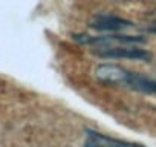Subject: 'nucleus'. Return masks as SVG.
<instances>
[{
    "mask_svg": "<svg viewBox=\"0 0 156 147\" xmlns=\"http://www.w3.org/2000/svg\"><path fill=\"white\" fill-rule=\"evenodd\" d=\"M83 147H98V145H97V144H94L92 141L86 139V141H84V144H83Z\"/></svg>",
    "mask_w": 156,
    "mask_h": 147,
    "instance_id": "nucleus-7",
    "label": "nucleus"
},
{
    "mask_svg": "<svg viewBox=\"0 0 156 147\" xmlns=\"http://www.w3.org/2000/svg\"><path fill=\"white\" fill-rule=\"evenodd\" d=\"M97 80L109 86H122L142 94L156 95V78H150L144 74L126 69L119 64L101 63L94 70Z\"/></svg>",
    "mask_w": 156,
    "mask_h": 147,
    "instance_id": "nucleus-1",
    "label": "nucleus"
},
{
    "mask_svg": "<svg viewBox=\"0 0 156 147\" xmlns=\"http://www.w3.org/2000/svg\"><path fill=\"white\" fill-rule=\"evenodd\" d=\"M116 2H129V0H116Z\"/></svg>",
    "mask_w": 156,
    "mask_h": 147,
    "instance_id": "nucleus-8",
    "label": "nucleus"
},
{
    "mask_svg": "<svg viewBox=\"0 0 156 147\" xmlns=\"http://www.w3.org/2000/svg\"><path fill=\"white\" fill-rule=\"evenodd\" d=\"M98 58H110V60H133V61H145L150 63L153 60V54L148 49H142L139 46H112V48H97L92 51Z\"/></svg>",
    "mask_w": 156,
    "mask_h": 147,
    "instance_id": "nucleus-3",
    "label": "nucleus"
},
{
    "mask_svg": "<svg viewBox=\"0 0 156 147\" xmlns=\"http://www.w3.org/2000/svg\"><path fill=\"white\" fill-rule=\"evenodd\" d=\"M86 139L92 141L98 147H147L141 142H133V141H126L119 138H113L110 135L101 133L94 129H86Z\"/></svg>",
    "mask_w": 156,
    "mask_h": 147,
    "instance_id": "nucleus-5",
    "label": "nucleus"
},
{
    "mask_svg": "<svg viewBox=\"0 0 156 147\" xmlns=\"http://www.w3.org/2000/svg\"><path fill=\"white\" fill-rule=\"evenodd\" d=\"M144 31L148 32V34H156V20L151 22V23H148V25H145Z\"/></svg>",
    "mask_w": 156,
    "mask_h": 147,
    "instance_id": "nucleus-6",
    "label": "nucleus"
},
{
    "mask_svg": "<svg viewBox=\"0 0 156 147\" xmlns=\"http://www.w3.org/2000/svg\"><path fill=\"white\" fill-rule=\"evenodd\" d=\"M72 40L84 46L112 48V46H136V45L145 43L147 37L145 35H127V34H101V35L72 34Z\"/></svg>",
    "mask_w": 156,
    "mask_h": 147,
    "instance_id": "nucleus-2",
    "label": "nucleus"
},
{
    "mask_svg": "<svg viewBox=\"0 0 156 147\" xmlns=\"http://www.w3.org/2000/svg\"><path fill=\"white\" fill-rule=\"evenodd\" d=\"M87 25L90 29H95L100 32H115V34H121L122 31H127L136 26L132 20H127L115 14H107V13H98L92 16Z\"/></svg>",
    "mask_w": 156,
    "mask_h": 147,
    "instance_id": "nucleus-4",
    "label": "nucleus"
}]
</instances>
